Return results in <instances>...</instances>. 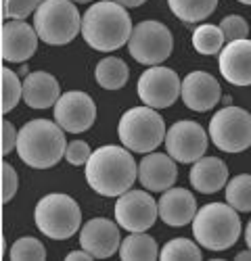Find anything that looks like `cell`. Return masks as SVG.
Wrapping results in <instances>:
<instances>
[{
    "instance_id": "obj_19",
    "label": "cell",
    "mask_w": 251,
    "mask_h": 261,
    "mask_svg": "<svg viewBox=\"0 0 251 261\" xmlns=\"http://www.w3.org/2000/svg\"><path fill=\"white\" fill-rule=\"evenodd\" d=\"M159 220L172 228L191 224L197 215V199L186 188H167L159 197Z\"/></svg>"
},
{
    "instance_id": "obj_6",
    "label": "cell",
    "mask_w": 251,
    "mask_h": 261,
    "mask_svg": "<svg viewBox=\"0 0 251 261\" xmlns=\"http://www.w3.org/2000/svg\"><path fill=\"white\" fill-rule=\"evenodd\" d=\"M34 222L36 228L53 241H67L82 228V211L69 194L51 192L36 203Z\"/></svg>"
},
{
    "instance_id": "obj_29",
    "label": "cell",
    "mask_w": 251,
    "mask_h": 261,
    "mask_svg": "<svg viewBox=\"0 0 251 261\" xmlns=\"http://www.w3.org/2000/svg\"><path fill=\"white\" fill-rule=\"evenodd\" d=\"M0 73H3V113H9L23 98V82L9 67H3Z\"/></svg>"
},
{
    "instance_id": "obj_38",
    "label": "cell",
    "mask_w": 251,
    "mask_h": 261,
    "mask_svg": "<svg viewBox=\"0 0 251 261\" xmlns=\"http://www.w3.org/2000/svg\"><path fill=\"white\" fill-rule=\"evenodd\" d=\"M245 243H247V249H251V220L245 226Z\"/></svg>"
},
{
    "instance_id": "obj_24",
    "label": "cell",
    "mask_w": 251,
    "mask_h": 261,
    "mask_svg": "<svg viewBox=\"0 0 251 261\" xmlns=\"http://www.w3.org/2000/svg\"><path fill=\"white\" fill-rule=\"evenodd\" d=\"M167 7L184 23H199L216 11L218 0H167Z\"/></svg>"
},
{
    "instance_id": "obj_7",
    "label": "cell",
    "mask_w": 251,
    "mask_h": 261,
    "mask_svg": "<svg viewBox=\"0 0 251 261\" xmlns=\"http://www.w3.org/2000/svg\"><path fill=\"white\" fill-rule=\"evenodd\" d=\"M34 30L51 46H65L82 34V17L71 0H44L34 13Z\"/></svg>"
},
{
    "instance_id": "obj_41",
    "label": "cell",
    "mask_w": 251,
    "mask_h": 261,
    "mask_svg": "<svg viewBox=\"0 0 251 261\" xmlns=\"http://www.w3.org/2000/svg\"><path fill=\"white\" fill-rule=\"evenodd\" d=\"M239 3H243V5H249V7H251V0H239Z\"/></svg>"
},
{
    "instance_id": "obj_16",
    "label": "cell",
    "mask_w": 251,
    "mask_h": 261,
    "mask_svg": "<svg viewBox=\"0 0 251 261\" xmlns=\"http://www.w3.org/2000/svg\"><path fill=\"white\" fill-rule=\"evenodd\" d=\"M38 32L23 19H7L3 25V59L7 63H26L38 48Z\"/></svg>"
},
{
    "instance_id": "obj_25",
    "label": "cell",
    "mask_w": 251,
    "mask_h": 261,
    "mask_svg": "<svg viewBox=\"0 0 251 261\" xmlns=\"http://www.w3.org/2000/svg\"><path fill=\"white\" fill-rule=\"evenodd\" d=\"M224 42H226V38H224L220 25L201 23L193 32V48L199 55H205V57L220 55V50L224 48Z\"/></svg>"
},
{
    "instance_id": "obj_28",
    "label": "cell",
    "mask_w": 251,
    "mask_h": 261,
    "mask_svg": "<svg viewBox=\"0 0 251 261\" xmlns=\"http://www.w3.org/2000/svg\"><path fill=\"white\" fill-rule=\"evenodd\" d=\"M11 259L13 261H44L46 259V249L38 238L34 236H23L17 238L11 247Z\"/></svg>"
},
{
    "instance_id": "obj_12",
    "label": "cell",
    "mask_w": 251,
    "mask_h": 261,
    "mask_svg": "<svg viewBox=\"0 0 251 261\" xmlns=\"http://www.w3.org/2000/svg\"><path fill=\"white\" fill-rule=\"evenodd\" d=\"M207 142L209 138L205 127L191 119L176 121L165 134L167 155L178 163H195L201 157H205Z\"/></svg>"
},
{
    "instance_id": "obj_13",
    "label": "cell",
    "mask_w": 251,
    "mask_h": 261,
    "mask_svg": "<svg viewBox=\"0 0 251 261\" xmlns=\"http://www.w3.org/2000/svg\"><path fill=\"white\" fill-rule=\"evenodd\" d=\"M55 121L71 134H82L96 121V105L90 94L82 90H69L61 94L55 105Z\"/></svg>"
},
{
    "instance_id": "obj_10",
    "label": "cell",
    "mask_w": 251,
    "mask_h": 261,
    "mask_svg": "<svg viewBox=\"0 0 251 261\" xmlns=\"http://www.w3.org/2000/svg\"><path fill=\"white\" fill-rule=\"evenodd\" d=\"M136 92L142 105L153 109H167L178 100L182 92V82L174 69L153 65L138 77Z\"/></svg>"
},
{
    "instance_id": "obj_4",
    "label": "cell",
    "mask_w": 251,
    "mask_h": 261,
    "mask_svg": "<svg viewBox=\"0 0 251 261\" xmlns=\"http://www.w3.org/2000/svg\"><path fill=\"white\" fill-rule=\"evenodd\" d=\"M193 236L197 245L209 251H226L241 236L239 211L228 203H207L193 220Z\"/></svg>"
},
{
    "instance_id": "obj_31",
    "label": "cell",
    "mask_w": 251,
    "mask_h": 261,
    "mask_svg": "<svg viewBox=\"0 0 251 261\" xmlns=\"http://www.w3.org/2000/svg\"><path fill=\"white\" fill-rule=\"evenodd\" d=\"M44 0H5V17L7 19H28L38 11Z\"/></svg>"
},
{
    "instance_id": "obj_23",
    "label": "cell",
    "mask_w": 251,
    "mask_h": 261,
    "mask_svg": "<svg viewBox=\"0 0 251 261\" xmlns=\"http://www.w3.org/2000/svg\"><path fill=\"white\" fill-rule=\"evenodd\" d=\"M130 77V69L126 61L117 59V57H105L96 63V69H94V80L101 88L105 90H119L126 86Z\"/></svg>"
},
{
    "instance_id": "obj_40",
    "label": "cell",
    "mask_w": 251,
    "mask_h": 261,
    "mask_svg": "<svg viewBox=\"0 0 251 261\" xmlns=\"http://www.w3.org/2000/svg\"><path fill=\"white\" fill-rule=\"evenodd\" d=\"M76 3H80V5H88V3H92V0H76Z\"/></svg>"
},
{
    "instance_id": "obj_20",
    "label": "cell",
    "mask_w": 251,
    "mask_h": 261,
    "mask_svg": "<svg viewBox=\"0 0 251 261\" xmlns=\"http://www.w3.org/2000/svg\"><path fill=\"white\" fill-rule=\"evenodd\" d=\"M61 98L59 80L48 71H32L23 77V100L32 109H51Z\"/></svg>"
},
{
    "instance_id": "obj_15",
    "label": "cell",
    "mask_w": 251,
    "mask_h": 261,
    "mask_svg": "<svg viewBox=\"0 0 251 261\" xmlns=\"http://www.w3.org/2000/svg\"><path fill=\"white\" fill-rule=\"evenodd\" d=\"M182 102L197 113H205L222 100V88L218 80L207 71H191L182 80Z\"/></svg>"
},
{
    "instance_id": "obj_14",
    "label": "cell",
    "mask_w": 251,
    "mask_h": 261,
    "mask_svg": "<svg viewBox=\"0 0 251 261\" xmlns=\"http://www.w3.org/2000/svg\"><path fill=\"white\" fill-rule=\"evenodd\" d=\"M121 236L119 224L107 217H92L80 228V247L92 253L96 259H107L119 251Z\"/></svg>"
},
{
    "instance_id": "obj_3",
    "label": "cell",
    "mask_w": 251,
    "mask_h": 261,
    "mask_svg": "<svg viewBox=\"0 0 251 261\" xmlns=\"http://www.w3.org/2000/svg\"><path fill=\"white\" fill-rule=\"evenodd\" d=\"M67 150L65 129L51 119H32L19 129L17 155L34 169L55 167Z\"/></svg>"
},
{
    "instance_id": "obj_33",
    "label": "cell",
    "mask_w": 251,
    "mask_h": 261,
    "mask_svg": "<svg viewBox=\"0 0 251 261\" xmlns=\"http://www.w3.org/2000/svg\"><path fill=\"white\" fill-rule=\"evenodd\" d=\"M19 186V178H17V171L9 161H3V203H9Z\"/></svg>"
},
{
    "instance_id": "obj_27",
    "label": "cell",
    "mask_w": 251,
    "mask_h": 261,
    "mask_svg": "<svg viewBox=\"0 0 251 261\" xmlns=\"http://www.w3.org/2000/svg\"><path fill=\"white\" fill-rule=\"evenodd\" d=\"M163 261H201V249L191 238H172L159 251Z\"/></svg>"
},
{
    "instance_id": "obj_26",
    "label": "cell",
    "mask_w": 251,
    "mask_h": 261,
    "mask_svg": "<svg viewBox=\"0 0 251 261\" xmlns=\"http://www.w3.org/2000/svg\"><path fill=\"white\" fill-rule=\"evenodd\" d=\"M226 203L241 213L251 211V173H239L226 182Z\"/></svg>"
},
{
    "instance_id": "obj_2",
    "label": "cell",
    "mask_w": 251,
    "mask_h": 261,
    "mask_svg": "<svg viewBox=\"0 0 251 261\" xmlns=\"http://www.w3.org/2000/svg\"><path fill=\"white\" fill-rule=\"evenodd\" d=\"M132 17L115 0H101L82 15V38L98 53H113L130 42Z\"/></svg>"
},
{
    "instance_id": "obj_32",
    "label": "cell",
    "mask_w": 251,
    "mask_h": 261,
    "mask_svg": "<svg viewBox=\"0 0 251 261\" xmlns=\"http://www.w3.org/2000/svg\"><path fill=\"white\" fill-rule=\"evenodd\" d=\"M92 155V150L88 146V142H84V140H73L67 144V150H65V159L69 165H86L88 159Z\"/></svg>"
},
{
    "instance_id": "obj_37",
    "label": "cell",
    "mask_w": 251,
    "mask_h": 261,
    "mask_svg": "<svg viewBox=\"0 0 251 261\" xmlns=\"http://www.w3.org/2000/svg\"><path fill=\"white\" fill-rule=\"evenodd\" d=\"M235 259H237V261H251V249H249V251H241V253H237Z\"/></svg>"
},
{
    "instance_id": "obj_35",
    "label": "cell",
    "mask_w": 251,
    "mask_h": 261,
    "mask_svg": "<svg viewBox=\"0 0 251 261\" xmlns=\"http://www.w3.org/2000/svg\"><path fill=\"white\" fill-rule=\"evenodd\" d=\"M65 259H67V261H92V259H94V255H92V253H88L86 249H82V251H71Z\"/></svg>"
},
{
    "instance_id": "obj_8",
    "label": "cell",
    "mask_w": 251,
    "mask_h": 261,
    "mask_svg": "<svg viewBox=\"0 0 251 261\" xmlns=\"http://www.w3.org/2000/svg\"><path fill=\"white\" fill-rule=\"evenodd\" d=\"M209 138L224 153H243L251 146V113L228 105L209 121Z\"/></svg>"
},
{
    "instance_id": "obj_1",
    "label": "cell",
    "mask_w": 251,
    "mask_h": 261,
    "mask_svg": "<svg viewBox=\"0 0 251 261\" xmlns=\"http://www.w3.org/2000/svg\"><path fill=\"white\" fill-rule=\"evenodd\" d=\"M84 167L88 186L101 197H119L138 180V165L132 157V150L126 146H101L92 150Z\"/></svg>"
},
{
    "instance_id": "obj_17",
    "label": "cell",
    "mask_w": 251,
    "mask_h": 261,
    "mask_svg": "<svg viewBox=\"0 0 251 261\" xmlns=\"http://www.w3.org/2000/svg\"><path fill=\"white\" fill-rule=\"evenodd\" d=\"M222 77L233 86H251V40L226 42L218 55Z\"/></svg>"
},
{
    "instance_id": "obj_9",
    "label": "cell",
    "mask_w": 251,
    "mask_h": 261,
    "mask_svg": "<svg viewBox=\"0 0 251 261\" xmlns=\"http://www.w3.org/2000/svg\"><path fill=\"white\" fill-rule=\"evenodd\" d=\"M174 48V38L172 32L167 30L159 21H140L138 25H134L128 50L132 59L140 65H161L167 57L172 55Z\"/></svg>"
},
{
    "instance_id": "obj_11",
    "label": "cell",
    "mask_w": 251,
    "mask_h": 261,
    "mask_svg": "<svg viewBox=\"0 0 251 261\" xmlns=\"http://www.w3.org/2000/svg\"><path fill=\"white\" fill-rule=\"evenodd\" d=\"M159 217V205L144 190H128L117 197L115 203V222L128 232H146L153 228Z\"/></svg>"
},
{
    "instance_id": "obj_36",
    "label": "cell",
    "mask_w": 251,
    "mask_h": 261,
    "mask_svg": "<svg viewBox=\"0 0 251 261\" xmlns=\"http://www.w3.org/2000/svg\"><path fill=\"white\" fill-rule=\"evenodd\" d=\"M117 5H121V7H126V9H134V7H140V5H144L146 0H115Z\"/></svg>"
},
{
    "instance_id": "obj_18",
    "label": "cell",
    "mask_w": 251,
    "mask_h": 261,
    "mask_svg": "<svg viewBox=\"0 0 251 261\" xmlns=\"http://www.w3.org/2000/svg\"><path fill=\"white\" fill-rule=\"evenodd\" d=\"M178 178L176 161L163 153H146L138 163V182L149 192H163L172 188Z\"/></svg>"
},
{
    "instance_id": "obj_30",
    "label": "cell",
    "mask_w": 251,
    "mask_h": 261,
    "mask_svg": "<svg viewBox=\"0 0 251 261\" xmlns=\"http://www.w3.org/2000/svg\"><path fill=\"white\" fill-rule=\"evenodd\" d=\"M220 30L226 38V42L233 40H243L249 36V23L241 17V15H226L220 21Z\"/></svg>"
},
{
    "instance_id": "obj_22",
    "label": "cell",
    "mask_w": 251,
    "mask_h": 261,
    "mask_svg": "<svg viewBox=\"0 0 251 261\" xmlns=\"http://www.w3.org/2000/svg\"><path fill=\"white\" fill-rule=\"evenodd\" d=\"M119 257L123 261H155L159 257V249L155 238L146 232H132L119 245Z\"/></svg>"
},
{
    "instance_id": "obj_21",
    "label": "cell",
    "mask_w": 251,
    "mask_h": 261,
    "mask_svg": "<svg viewBox=\"0 0 251 261\" xmlns=\"http://www.w3.org/2000/svg\"><path fill=\"white\" fill-rule=\"evenodd\" d=\"M193 188L201 194H214L226 188L228 182V167L218 157H201L193 163L191 173H188Z\"/></svg>"
},
{
    "instance_id": "obj_5",
    "label": "cell",
    "mask_w": 251,
    "mask_h": 261,
    "mask_svg": "<svg viewBox=\"0 0 251 261\" xmlns=\"http://www.w3.org/2000/svg\"><path fill=\"white\" fill-rule=\"evenodd\" d=\"M165 121L153 107H132L128 109L117 123L119 142L132 150V153H153V150L165 142Z\"/></svg>"
},
{
    "instance_id": "obj_34",
    "label": "cell",
    "mask_w": 251,
    "mask_h": 261,
    "mask_svg": "<svg viewBox=\"0 0 251 261\" xmlns=\"http://www.w3.org/2000/svg\"><path fill=\"white\" fill-rule=\"evenodd\" d=\"M19 132L11 121H3V155H9L11 150H17Z\"/></svg>"
},
{
    "instance_id": "obj_39",
    "label": "cell",
    "mask_w": 251,
    "mask_h": 261,
    "mask_svg": "<svg viewBox=\"0 0 251 261\" xmlns=\"http://www.w3.org/2000/svg\"><path fill=\"white\" fill-rule=\"evenodd\" d=\"M222 102H224V107H228V105H230V96H224Z\"/></svg>"
}]
</instances>
